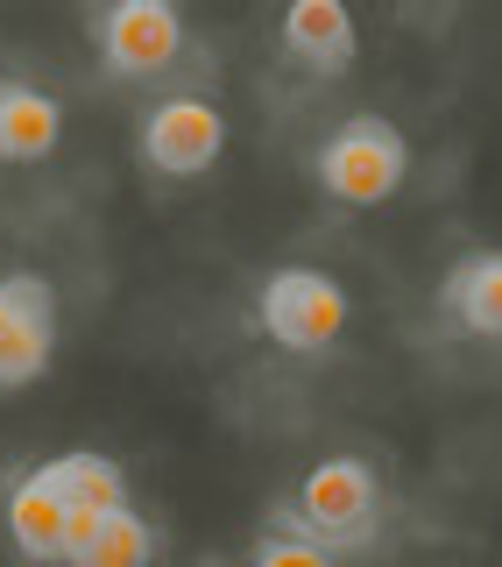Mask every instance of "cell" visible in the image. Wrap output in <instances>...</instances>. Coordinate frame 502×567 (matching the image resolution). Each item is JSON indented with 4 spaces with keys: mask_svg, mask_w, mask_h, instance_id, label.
Segmentation results:
<instances>
[{
    "mask_svg": "<svg viewBox=\"0 0 502 567\" xmlns=\"http://www.w3.org/2000/svg\"><path fill=\"white\" fill-rule=\"evenodd\" d=\"M269 525H291L339 560L375 554L383 546V475L362 454H326L269 504Z\"/></svg>",
    "mask_w": 502,
    "mask_h": 567,
    "instance_id": "obj_1",
    "label": "cell"
},
{
    "mask_svg": "<svg viewBox=\"0 0 502 567\" xmlns=\"http://www.w3.org/2000/svg\"><path fill=\"white\" fill-rule=\"evenodd\" d=\"M347 319H354L347 284L333 270H318V262H276V270H262V284H255V333L276 354L318 362V354L339 348Z\"/></svg>",
    "mask_w": 502,
    "mask_h": 567,
    "instance_id": "obj_2",
    "label": "cell"
},
{
    "mask_svg": "<svg viewBox=\"0 0 502 567\" xmlns=\"http://www.w3.org/2000/svg\"><path fill=\"white\" fill-rule=\"evenodd\" d=\"M85 35H93L100 71L114 85H164L199 58L191 22L170 8V0H114V8L85 14Z\"/></svg>",
    "mask_w": 502,
    "mask_h": 567,
    "instance_id": "obj_3",
    "label": "cell"
},
{
    "mask_svg": "<svg viewBox=\"0 0 502 567\" xmlns=\"http://www.w3.org/2000/svg\"><path fill=\"white\" fill-rule=\"evenodd\" d=\"M312 177L339 206H383V199H397L404 177H410V135L389 114H347L312 150Z\"/></svg>",
    "mask_w": 502,
    "mask_h": 567,
    "instance_id": "obj_4",
    "label": "cell"
},
{
    "mask_svg": "<svg viewBox=\"0 0 502 567\" xmlns=\"http://www.w3.org/2000/svg\"><path fill=\"white\" fill-rule=\"evenodd\" d=\"M135 156L164 185H191L227 156V114L206 93H164L135 114Z\"/></svg>",
    "mask_w": 502,
    "mask_h": 567,
    "instance_id": "obj_5",
    "label": "cell"
},
{
    "mask_svg": "<svg viewBox=\"0 0 502 567\" xmlns=\"http://www.w3.org/2000/svg\"><path fill=\"white\" fill-rule=\"evenodd\" d=\"M57 362V284L43 270H0V398L43 383Z\"/></svg>",
    "mask_w": 502,
    "mask_h": 567,
    "instance_id": "obj_6",
    "label": "cell"
},
{
    "mask_svg": "<svg viewBox=\"0 0 502 567\" xmlns=\"http://www.w3.org/2000/svg\"><path fill=\"white\" fill-rule=\"evenodd\" d=\"M0 518H8V539H14V554H22L29 567H64V554H71V504H64V483H57V461H35V468L14 475Z\"/></svg>",
    "mask_w": 502,
    "mask_h": 567,
    "instance_id": "obj_7",
    "label": "cell"
},
{
    "mask_svg": "<svg viewBox=\"0 0 502 567\" xmlns=\"http://www.w3.org/2000/svg\"><path fill=\"white\" fill-rule=\"evenodd\" d=\"M439 319L474 348L502 354V248H460L439 277Z\"/></svg>",
    "mask_w": 502,
    "mask_h": 567,
    "instance_id": "obj_8",
    "label": "cell"
},
{
    "mask_svg": "<svg viewBox=\"0 0 502 567\" xmlns=\"http://www.w3.org/2000/svg\"><path fill=\"white\" fill-rule=\"evenodd\" d=\"M276 50L304 79H347L354 58H362V29H354V14L339 0H297L276 22Z\"/></svg>",
    "mask_w": 502,
    "mask_h": 567,
    "instance_id": "obj_9",
    "label": "cell"
},
{
    "mask_svg": "<svg viewBox=\"0 0 502 567\" xmlns=\"http://www.w3.org/2000/svg\"><path fill=\"white\" fill-rule=\"evenodd\" d=\"M64 142V106L22 71H0V164H43Z\"/></svg>",
    "mask_w": 502,
    "mask_h": 567,
    "instance_id": "obj_10",
    "label": "cell"
},
{
    "mask_svg": "<svg viewBox=\"0 0 502 567\" xmlns=\"http://www.w3.org/2000/svg\"><path fill=\"white\" fill-rule=\"evenodd\" d=\"M156 554H164V532L128 504V511H114V518L100 525V539L85 546L71 567H156Z\"/></svg>",
    "mask_w": 502,
    "mask_h": 567,
    "instance_id": "obj_11",
    "label": "cell"
},
{
    "mask_svg": "<svg viewBox=\"0 0 502 567\" xmlns=\"http://www.w3.org/2000/svg\"><path fill=\"white\" fill-rule=\"evenodd\" d=\"M248 567H339V554H326V546H312L304 532L291 525H269L255 532V546H248Z\"/></svg>",
    "mask_w": 502,
    "mask_h": 567,
    "instance_id": "obj_12",
    "label": "cell"
},
{
    "mask_svg": "<svg viewBox=\"0 0 502 567\" xmlns=\"http://www.w3.org/2000/svg\"><path fill=\"white\" fill-rule=\"evenodd\" d=\"M206 567H227V560H206Z\"/></svg>",
    "mask_w": 502,
    "mask_h": 567,
    "instance_id": "obj_13",
    "label": "cell"
}]
</instances>
